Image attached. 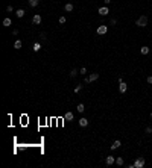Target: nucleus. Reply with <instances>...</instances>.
<instances>
[{
    "mask_svg": "<svg viewBox=\"0 0 152 168\" xmlns=\"http://www.w3.org/2000/svg\"><path fill=\"white\" fill-rule=\"evenodd\" d=\"M38 2H40V0H29V5H31L32 8H35V6H38Z\"/></svg>",
    "mask_w": 152,
    "mask_h": 168,
    "instance_id": "obj_19",
    "label": "nucleus"
},
{
    "mask_svg": "<svg viewBox=\"0 0 152 168\" xmlns=\"http://www.w3.org/2000/svg\"><path fill=\"white\" fill-rule=\"evenodd\" d=\"M126 89H128V86H126V83H125V82H120V83H119V91H120L122 94H125V92H126Z\"/></svg>",
    "mask_w": 152,
    "mask_h": 168,
    "instance_id": "obj_4",
    "label": "nucleus"
},
{
    "mask_svg": "<svg viewBox=\"0 0 152 168\" xmlns=\"http://www.w3.org/2000/svg\"><path fill=\"white\" fill-rule=\"evenodd\" d=\"M144 132H146V133H152V129L149 127V126H148V127H146V129H144Z\"/></svg>",
    "mask_w": 152,
    "mask_h": 168,
    "instance_id": "obj_25",
    "label": "nucleus"
},
{
    "mask_svg": "<svg viewBox=\"0 0 152 168\" xmlns=\"http://www.w3.org/2000/svg\"><path fill=\"white\" fill-rule=\"evenodd\" d=\"M151 118H152V112H151Z\"/></svg>",
    "mask_w": 152,
    "mask_h": 168,
    "instance_id": "obj_31",
    "label": "nucleus"
},
{
    "mask_svg": "<svg viewBox=\"0 0 152 168\" xmlns=\"http://www.w3.org/2000/svg\"><path fill=\"white\" fill-rule=\"evenodd\" d=\"M99 79V73H91V76H90V80L91 82H94V80Z\"/></svg>",
    "mask_w": 152,
    "mask_h": 168,
    "instance_id": "obj_15",
    "label": "nucleus"
},
{
    "mask_svg": "<svg viewBox=\"0 0 152 168\" xmlns=\"http://www.w3.org/2000/svg\"><path fill=\"white\" fill-rule=\"evenodd\" d=\"M99 14H101V15H108L109 14L108 6H102V8H99Z\"/></svg>",
    "mask_w": 152,
    "mask_h": 168,
    "instance_id": "obj_5",
    "label": "nucleus"
},
{
    "mask_svg": "<svg viewBox=\"0 0 152 168\" xmlns=\"http://www.w3.org/2000/svg\"><path fill=\"white\" fill-rule=\"evenodd\" d=\"M32 23L34 24H41V15H34V18H32Z\"/></svg>",
    "mask_w": 152,
    "mask_h": 168,
    "instance_id": "obj_8",
    "label": "nucleus"
},
{
    "mask_svg": "<svg viewBox=\"0 0 152 168\" xmlns=\"http://www.w3.org/2000/svg\"><path fill=\"white\" fill-rule=\"evenodd\" d=\"M66 21H67V20H66V17H59V23H61V24H64Z\"/></svg>",
    "mask_w": 152,
    "mask_h": 168,
    "instance_id": "obj_24",
    "label": "nucleus"
},
{
    "mask_svg": "<svg viewBox=\"0 0 152 168\" xmlns=\"http://www.w3.org/2000/svg\"><path fill=\"white\" fill-rule=\"evenodd\" d=\"M73 118H75L73 112H66V114H64V120H66V121H72Z\"/></svg>",
    "mask_w": 152,
    "mask_h": 168,
    "instance_id": "obj_6",
    "label": "nucleus"
},
{
    "mask_svg": "<svg viewBox=\"0 0 152 168\" xmlns=\"http://www.w3.org/2000/svg\"><path fill=\"white\" fill-rule=\"evenodd\" d=\"M135 24H137L138 27H146V24H148V17H146V15H141V17L135 21Z\"/></svg>",
    "mask_w": 152,
    "mask_h": 168,
    "instance_id": "obj_1",
    "label": "nucleus"
},
{
    "mask_svg": "<svg viewBox=\"0 0 152 168\" xmlns=\"http://www.w3.org/2000/svg\"><path fill=\"white\" fill-rule=\"evenodd\" d=\"M24 14H26V11L24 9H18L17 12H15V15H17L18 18H21V17H24Z\"/></svg>",
    "mask_w": 152,
    "mask_h": 168,
    "instance_id": "obj_11",
    "label": "nucleus"
},
{
    "mask_svg": "<svg viewBox=\"0 0 152 168\" xmlns=\"http://www.w3.org/2000/svg\"><path fill=\"white\" fill-rule=\"evenodd\" d=\"M105 2V5H108V3H111V0H103Z\"/></svg>",
    "mask_w": 152,
    "mask_h": 168,
    "instance_id": "obj_30",
    "label": "nucleus"
},
{
    "mask_svg": "<svg viewBox=\"0 0 152 168\" xmlns=\"http://www.w3.org/2000/svg\"><path fill=\"white\" fill-rule=\"evenodd\" d=\"M143 167H144V159H141V157L135 159V162H134V168H143Z\"/></svg>",
    "mask_w": 152,
    "mask_h": 168,
    "instance_id": "obj_3",
    "label": "nucleus"
},
{
    "mask_svg": "<svg viewBox=\"0 0 152 168\" xmlns=\"http://www.w3.org/2000/svg\"><path fill=\"white\" fill-rule=\"evenodd\" d=\"M96 32H97V35H105L106 32H108V26H106V24L99 26V27H97V30H96Z\"/></svg>",
    "mask_w": 152,
    "mask_h": 168,
    "instance_id": "obj_2",
    "label": "nucleus"
},
{
    "mask_svg": "<svg viewBox=\"0 0 152 168\" xmlns=\"http://www.w3.org/2000/svg\"><path fill=\"white\" fill-rule=\"evenodd\" d=\"M79 126L81 127H87V126H88V120H87V118H81L79 120Z\"/></svg>",
    "mask_w": 152,
    "mask_h": 168,
    "instance_id": "obj_10",
    "label": "nucleus"
},
{
    "mask_svg": "<svg viewBox=\"0 0 152 168\" xmlns=\"http://www.w3.org/2000/svg\"><path fill=\"white\" fill-rule=\"evenodd\" d=\"M76 111H78V112H81V114H82V112L85 111V106H84L82 103H79V105L76 106Z\"/></svg>",
    "mask_w": 152,
    "mask_h": 168,
    "instance_id": "obj_13",
    "label": "nucleus"
},
{
    "mask_svg": "<svg viewBox=\"0 0 152 168\" xmlns=\"http://www.w3.org/2000/svg\"><path fill=\"white\" fill-rule=\"evenodd\" d=\"M116 164H117V165H119V167H120V165H123V164H125V161H123V157H116Z\"/></svg>",
    "mask_w": 152,
    "mask_h": 168,
    "instance_id": "obj_17",
    "label": "nucleus"
},
{
    "mask_svg": "<svg viewBox=\"0 0 152 168\" xmlns=\"http://www.w3.org/2000/svg\"><path fill=\"white\" fill-rule=\"evenodd\" d=\"M11 24H12L11 18H5V20H3V26H5V27H9Z\"/></svg>",
    "mask_w": 152,
    "mask_h": 168,
    "instance_id": "obj_14",
    "label": "nucleus"
},
{
    "mask_svg": "<svg viewBox=\"0 0 152 168\" xmlns=\"http://www.w3.org/2000/svg\"><path fill=\"white\" fill-rule=\"evenodd\" d=\"M14 48H17V50H18V48H21V40H17L14 43Z\"/></svg>",
    "mask_w": 152,
    "mask_h": 168,
    "instance_id": "obj_18",
    "label": "nucleus"
},
{
    "mask_svg": "<svg viewBox=\"0 0 152 168\" xmlns=\"http://www.w3.org/2000/svg\"><path fill=\"white\" fill-rule=\"evenodd\" d=\"M79 73L81 74H87V68H85V67H82V68L79 70Z\"/></svg>",
    "mask_w": 152,
    "mask_h": 168,
    "instance_id": "obj_23",
    "label": "nucleus"
},
{
    "mask_svg": "<svg viewBox=\"0 0 152 168\" xmlns=\"http://www.w3.org/2000/svg\"><path fill=\"white\" fill-rule=\"evenodd\" d=\"M84 82H85V83H90L91 80H90V77H85V79H84Z\"/></svg>",
    "mask_w": 152,
    "mask_h": 168,
    "instance_id": "obj_28",
    "label": "nucleus"
},
{
    "mask_svg": "<svg viewBox=\"0 0 152 168\" xmlns=\"http://www.w3.org/2000/svg\"><path fill=\"white\" fill-rule=\"evenodd\" d=\"M149 50H151V48H149V47H146V46H143V47H141V48H140V53H141V55H148V53H149Z\"/></svg>",
    "mask_w": 152,
    "mask_h": 168,
    "instance_id": "obj_12",
    "label": "nucleus"
},
{
    "mask_svg": "<svg viewBox=\"0 0 152 168\" xmlns=\"http://www.w3.org/2000/svg\"><path fill=\"white\" fill-rule=\"evenodd\" d=\"M120 145H122V142H120V141H119V139H116L114 142L111 144V150H117V148L120 147Z\"/></svg>",
    "mask_w": 152,
    "mask_h": 168,
    "instance_id": "obj_9",
    "label": "nucleus"
},
{
    "mask_svg": "<svg viewBox=\"0 0 152 168\" xmlns=\"http://www.w3.org/2000/svg\"><path fill=\"white\" fill-rule=\"evenodd\" d=\"M148 83H151V85H152V76L148 77Z\"/></svg>",
    "mask_w": 152,
    "mask_h": 168,
    "instance_id": "obj_29",
    "label": "nucleus"
},
{
    "mask_svg": "<svg viewBox=\"0 0 152 168\" xmlns=\"http://www.w3.org/2000/svg\"><path fill=\"white\" fill-rule=\"evenodd\" d=\"M41 50V44L40 43H35L34 44V51H40Z\"/></svg>",
    "mask_w": 152,
    "mask_h": 168,
    "instance_id": "obj_20",
    "label": "nucleus"
},
{
    "mask_svg": "<svg viewBox=\"0 0 152 168\" xmlns=\"http://www.w3.org/2000/svg\"><path fill=\"white\" fill-rule=\"evenodd\" d=\"M106 165H113V164H116V157L114 156H106Z\"/></svg>",
    "mask_w": 152,
    "mask_h": 168,
    "instance_id": "obj_7",
    "label": "nucleus"
},
{
    "mask_svg": "<svg viewBox=\"0 0 152 168\" xmlns=\"http://www.w3.org/2000/svg\"><path fill=\"white\" fill-rule=\"evenodd\" d=\"M64 9H66L67 12H72L73 11V5H72V3H67V5L64 6Z\"/></svg>",
    "mask_w": 152,
    "mask_h": 168,
    "instance_id": "obj_16",
    "label": "nucleus"
},
{
    "mask_svg": "<svg viewBox=\"0 0 152 168\" xmlns=\"http://www.w3.org/2000/svg\"><path fill=\"white\" fill-rule=\"evenodd\" d=\"M109 24H113V26H114V24H117V21H116V20H114V18H113V20H111V21H109Z\"/></svg>",
    "mask_w": 152,
    "mask_h": 168,
    "instance_id": "obj_27",
    "label": "nucleus"
},
{
    "mask_svg": "<svg viewBox=\"0 0 152 168\" xmlns=\"http://www.w3.org/2000/svg\"><path fill=\"white\" fill-rule=\"evenodd\" d=\"M81 89H82V85H78L76 88H75V92H76V94H78V92H79Z\"/></svg>",
    "mask_w": 152,
    "mask_h": 168,
    "instance_id": "obj_22",
    "label": "nucleus"
},
{
    "mask_svg": "<svg viewBox=\"0 0 152 168\" xmlns=\"http://www.w3.org/2000/svg\"><path fill=\"white\" fill-rule=\"evenodd\" d=\"M12 11H14V9H12V6H11V5H9V6H8V8H6V12H12Z\"/></svg>",
    "mask_w": 152,
    "mask_h": 168,
    "instance_id": "obj_26",
    "label": "nucleus"
},
{
    "mask_svg": "<svg viewBox=\"0 0 152 168\" xmlns=\"http://www.w3.org/2000/svg\"><path fill=\"white\" fill-rule=\"evenodd\" d=\"M76 74H78V70H75V68H73L72 71H70V77H75Z\"/></svg>",
    "mask_w": 152,
    "mask_h": 168,
    "instance_id": "obj_21",
    "label": "nucleus"
}]
</instances>
